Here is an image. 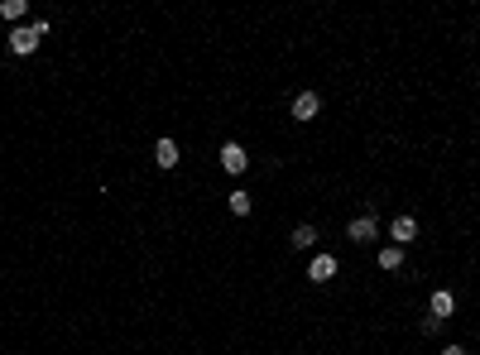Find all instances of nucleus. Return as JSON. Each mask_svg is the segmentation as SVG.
<instances>
[{"instance_id":"nucleus-10","label":"nucleus","mask_w":480,"mask_h":355,"mask_svg":"<svg viewBox=\"0 0 480 355\" xmlns=\"http://www.w3.org/2000/svg\"><path fill=\"white\" fill-rule=\"evenodd\" d=\"M293 245H298V250H312V245H317V226H308V221H303V226H293Z\"/></svg>"},{"instance_id":"nucleus-1","label":"nucleus","mask_w":480,"mask_h":355,"mask_svg":"<svg viewBox=\"0 0 480 355\" xmlns=\"http://www.w3.org/2000/svg\"><path fill=\"white\" fill-rule=\"evenodd\" d=\"M49 34V20H34V25H25V29H15L10 34V53L15 58H29L34 49H39V39Z\"/></svg>"},{"instance_id":"nucleus-2","label":"nucleus","mask_w":480,"mask_h":355,"mask_svg":"<svg viewBox=\"0 0 480 355\" xmlns=\"http://www.w3.org/2000/svg\"><path fill=\"white\" fill-rule=\"evenodd\" d=\"M346 235L355 240V245H365V240H374V235H379V217H374V212H360V217H355V221L346 226Z\"/></svg>"},{"instance_id":"nucleus-11","label":"nucleus","mask_w":480,"mask_h":355,"mask_svg":"<svg viewBox=\"0 0 480 355\" xmlns=\"http://www.w3.org/2000/svg\"><path fill=\"white\" fill-rule=\"evenodd\" d=\"M0 15L5 20H25V0H0Z\"/></svg>"},{"instance_id":"nucleus-5","label":"nucleus","mask_w":480,"mask_h":355,"mask_svg":"<svg viewBox=\"0 0 480 355\" xmlns=\"http://www.w3.org/2000/svg\"><path fill=\"white\" fill-rule=\"evenodd\" d=\"M317 110H322V96H317V91H298V96H293V120L308 125V120H317Z\"/></svg>"},{"instance_id":"nucleus-6","label":"nucleus","mask_w":480,"mask_h":355,"mask_svg":"<svg viewBox=\"0 0 480 355\" xmlns=\"http://www.w3.org/2000/svg\"><path fill=\"white\" fill-rule=\"evenodd\" d=\"M389 235H394V245H408V240H418V221H413V217H394Z\"/></svg>"},{"instance_id":"nucleus-13","label":"nucleus","mask_w":480,"mask_h":355,"mask_svg":"<svg viewBox=\"0 0 480 355\" xmlns=\"http://www.w3.org/2000/svg\"><path fill=\"white\" fill-rule=\"evenodd\" d=\"M442 327H447L442 317H432V312H427V317H423V331H427V336H437V331H442Z\"/></svg>"},{"instance_id":"nucleus-3","label":"nucleus","mask_w":480,"mask_h":355,"mask_svg":"<svg viewBox=\"0 0 480 355\" xmlns=\"http://www.w3.org/2000/svg\"><path fill=\"white\" fill-rule=\"evenodd\" d=\"M221 168H226V173H245V168H250V154L240 149L236 139H226V144H221Z\"/></svg>"},{"instance_id":"nucleus-12","label":"nucleus","mask_w":480,"mask_h":355,"mask_svg":"<svg viewBox=\"0 0 480 355\" xmlns=\"http://www.w3.org/2000/svg\"><path fill=\"white\" fill-rule=\"evenodd\" d=\"M231 212L236 217H250V192H231Z\"/></svg>"},{"instance_id":"nucleus-14","label":"nucleus","mask_w":480,"mask_h":355,"mask_svg":"<svg viewBox=\"0 0 480 355\" xmlns=\"http://www.w3.org/2000/svg\"><path fill=\"white\" fill-rule=\"evenodd\" d=\"M442 355H466V346H447V351H442Z\"/></svg>"},{"instance_id":"nucleus-4","label":"nucleus","mask_w":480,"mask_h":355,"mask_svg":"<svg viewBox=\"0 0 480 355\" xmlns=\"http://www.w3.org/2000/svg\"><path fill=\"white\" fill-rule=\"evenodd\" d=\"M336 269H341V264H336V254H312L308 278H312V283H331V278H336Z\"/></svg>"},{"instance_id":"nucleus-9","label":"nucleus","mask_w":480,"mask_h":355,"mask_svg":"<svg viewBox=\"0 0 480 355\" xmlns=\"http://www.w3.org/2000/svg\"><path fill=\"white\" fill-rule=\"evenodd\" d=\"M379 269H389V273L403 269V245H384L379 250Z\"/></svg>"},{"instance_id":"nucleus-7","label":"nucleus","mask_w":480,"mask_h":355,"mask_svg":"<svg viewBox=\"0 0 480 355\" xmlns=\"http://www.w3.org/2000/svg\"><path fill=\"white\" fill-rule=\"evenodd\" d=\"M178 159H183V154H178V144L163 135L159 144H154V164H159V168H178Z\"/></svg>"},{"instance_id":"nucleus-8","label":"nucleus","mask_w":480,"mask_h":355,"mask_svg":"<svg viewBox=\"0 0 480 355\" xmlns=\"http://www.w3.org/2000/svg\"><path fill=\"white\" fill-rule=\"evenodd\" d=\"M427 307H432V317H442V322H447V317H452V312H456V298H452V293H447V288H437V293H432V302H427Z\"/></svg>"}]
</instances>
